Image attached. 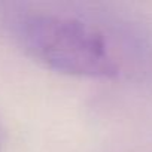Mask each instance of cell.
I'll list each match as a JSON object with an SVG mask.
<instances>
[{
	"label": "cell",
	"instance_id": "6da1fadb",
	"mask_svg": "<svg viewBox=\"0 0 152 152\" xmlns=\"http://www.w3.org/2000/svg\"><path fill=\"white\" fill-rule=\"evenodd\" d=\"M6 27L27 55L57 73L110 79L119 72L103 34L84 21L26 11L9 15Z\"/></svg>",
	"mask_w": 152,
	"mask_h": 152
},
{
	"label": "cell",
	"instance_id": "7a4b0ae2",
	"mask_svg": "<svg viewBox=\"0 0 152 152\" xmlns=\"http://www.w3.org/2000/svg\"><path fill=\"white\" fill-rule=\"evenodd\" d=\"M0 152H3V127L0 122Z\"/></svg>",
	"mask_w": 152,
	"mask_h": 152
}]
</instances>
